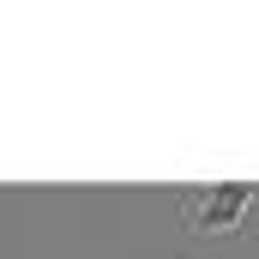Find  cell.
<instances>
[{
	"instance_id": "6da1fadb",
	"label": "cell",
	"mask_w": 259,
	"mask_h": 259,
	"mask_svg": "<svg viewBox=\"0 0 259 259\" xmlns=\"http://www.w3.org/2000/svg\"><path fill=\"white\" fill-rule=\"evenodd\" d=\"M181 229L211 235V241H259V187L253 181H211V187H187L175 193Z\"/></svg>"
}]
</instances>
